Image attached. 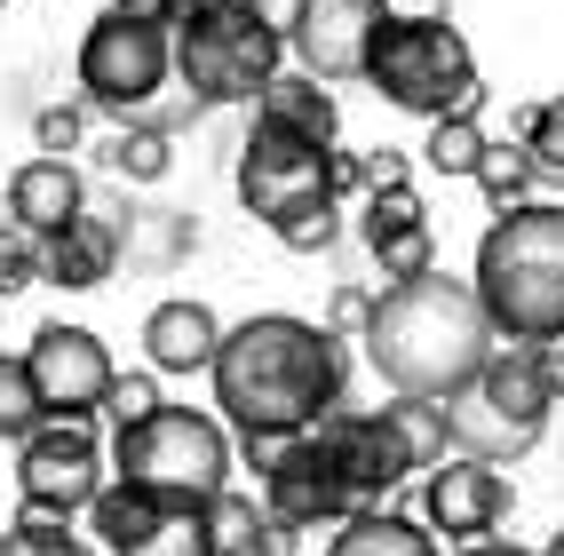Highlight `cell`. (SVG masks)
Masks as SVG:
<instances>
[{"instance_id": "484cf974", "label": "cell", "mask_w": 564, "mask_h": 556, "mask_svg": "<svg viewBox=\"0 0 564 556\" xmlns=\"http://www.w3.org/2000/svg\"><path fill=\"white\" fill-rule=\"evenodd\" d=\"M477 160H485L477 111H462V120H437L430 143H422V167H430V175H469V183H477Z\"/></svg>"}, {"instance_id": "60d3db41", "label": "cell", "mask_w": 564, "mask_h": 556, "mask_svg": "<svg viewBox=\"0 0 564 556\" xmlns=\"http://www.w3.org/2000/svg\"><path fill=\"white\" fill-rule=\"evenodd\" d=\"M326 183H334V199L366 192V160H358V152H334V175H326Z\"/></svg>"}, {"instance_id": "d6a6232c", "label": "cell", "mask_w": 564, "mask_h": 556, "mask_svg": "<svg viewBox=\"0 0 564 556\" xmlns=\"http://www.w3.org/2000/svg\"><path fill=\"white\" fill-rule=\"evenodd\" d=\"M104 414H111V429L152 422V414H160V374H120V382H111V397H104Z\"/></svg>"}, {"instance_id": "cb8c5ba5", "label": "cell", "mask_w": 564, "mask_h": 556, "mask_svg": "<svg viewBox=\"0 0 564 556\" xmlns=\"http://www.w3.org/2000/svg\"><path fill=\"white\" fill-rule=\"evenodd\" d=\"M533 183H541V167H533V152H524V143H485V160H477V192L494 199V215L533 207Z\"/></svg>"}, {"instance_id": "5bb4252c", "label": "cell", "mask_w": 564, "mask_h": 556, "mask_svg": "<svg viewBox=\"0 0 564 556\" xmlns=\"http://www.w3.org/2000/svg\"><path fill=\"white\" fill-rule=\"evenodd\" d=\"M382 24H390L382 0H311L286 48H294V64H303L318 88L366 80V56H373V41H382Z\"/></svg>"}, {"instance_id": "d4e9b609", "label": "cell", "mask_w": 564, "mask_h": 556, "mask_svg": "<svg viewBox=\"0 0 564 556\" xmlns=\"http://www.w3.org/2000/svg\"><path fill=\"white\" fill-rule=\"evenodd\" d=\"M0 556H96V548L48 509H17V525L0 533Z\"/></svg>"}, {"instance_id": "d590c367", "label": "cell", "mask_w": 564, "mask_h": 556, "mask_svg": "<svg viewBox=\"0 0 564 556\" xmlns=\"http://www.w3.org/2000/svg\"><path fill=\"white\" fill-rule=\"evenodd\" d=\"M390 24H454V0H382Z\"/></svg>"}, {"instance_id": "7bdbcfd3", "label": "cell", "mask_w": 564, "mask_h": 556, "mask_svg": "<svg viewBox=\"0 0 564 556\" xmlns=\"http://www.w3.org/2000/svg\"><path fill=\"white\" fill-rule=\"evenodd\" d=\"M462 556H533V548H517V541H477V548H462Z\"/></svg>"}, {"instance_id": "30bf717a", "label": "cell", "mask_w": 564, "mask_h": 556, "mask_svg": "<svg viewBox=\"0 0 564 556\" xmlns=\"http://www.w3.org/2000/svg\"><path fill=\"white\" fill-rule=\"evenodd\" d=\"M17 493L24 509H48L72 525V509H96L104 493V437L96 422H41L17 454Z\"/></svg>"}, {"instance_id": "b9f144b4", "label": "cell", "mask_w": 564, "mask_h": 556, "mask_svg": "<svg viewBox=\"0 0 564 556\" xmlns=\"http://www.w3.org/2000/svg\"><path fill=\"white\" fill-rule=\"evenodd\" d=\"M128 24H175V0H111Z\"/></svg>"}, {"instance_id": "7a4b0ae2", "label": "cell", "mask_w": 564, "mask_h": 556, "mask_svg": "<svg viewBox=\"0 0 564 556\" xmlns=\"http://www.w3.org/2000/svg\"><path fill=\"white\" fill-rule=\"evenodd\" d=\"M358 342H366V366L390 382V397H430V405L469 390L485 374V358L501 350L485 310H477V294L445 271L413 279V286H382L366 326H358Z\"/></svg>"}, {"instance_id": "ffe728a7", "label": "cell", "mask_w": 564, "mask_h": 556, "mask_svg": "<svg viewBox=\"0 0 564 556\" xmlns=\"http://www.w3.org/2000/svg\"><path fill=\"white\" fill-rule=\"evenodd\" d=\"M254 120L303 135V143H334L343 135V103H334V88H318L311 72H279V80L254 96Z\"/></svg>"}, {"instance_id": "83f0119b", "label": "cell", "mask_w": 564, "mask_h": 556, "mask_svg": "<svg viewBox=\"0 0 564 556\" xmlns=\"http://www.w3.org/2000/svg\"><path fill=\"white\" fill-rule=\"evenodd\" d=\"M254 533H262V509L223 486L207 501V556H254Z\"/></svg>"}, {"instance_id": "836d02e7", "label": "cell", "mask_w": 564, "mask_h": 556, "mask_svg": "<svg viewBox=\"0 0 564 556\" xmlns=\"http://www.w3.org/2000/svg\"><path fill=\"white\" fill-rule=\"evenodd\" d=\"M80 128H88V111H80V103H48L41 120H32V143H41V160H64L72 143H80Z\"/></svg>"}, {"instance_id": "5b68a950", "label": "cell", "mask_w": 564, "mask_h": 556, "mask_svg": "<svg viewBox=\"0 0 564 556\" xmlns=\"http://www.w3.org/2000/svg\"><path fill=\"white\" fill-rule=\"evenodd\" d=\"M167 48H175V80L192 88V103H254L279 80V56H286L279 32H262L254 0H215V9L175 17Z\"/></svg>"}, {"instance_id": "f546056e", "label": "cell", "mask_w": 564, "mask_h": 556, "mask_svg": "<svg viewBox=\"0 0 564 556\" xmlns=\"http://www.w3.org/2000/svg\"><path fill=\"white\" fill-rule=\"evenodd\" d=\"M48 422V405H41V390H32V374H24V358H0V437H32Z\"/></svg>"}, {"instance_id": "1f68e13d", "label": "cell", "mask_w": 564, "mask_h": 556, "mask_svg": "<svg viewBox=\"0 0 564 556\" xmlns=\"http://www.w3.org/2000/svg\"><path fill=\"white\" fill-rule=\"evenodd\" d=\"M24 286H41V239L17 231V222H0V303Z\"/></svg>"}, {"instance_id": "f6af8a7d", "label": "cell", "mask_w": 564, "mask_h": 556, "mask_svg": "<svg viewBox=\"0 0 564 556\" xmlns=\"http://www.w3.org/2000/svg\"><path fill=\"white\" fill-rule=\"evenodd\" d=\"M541 556H564V525H556V541H549V548H541Z\"/></svg>"}, {"instance_id": "9a60e30c", "label": "cell", "mask_w": 564, "mask_h": 556, "mask_svg": "<svg viewBox=\"0 0 564 556\" xmlns=\"http://www.w3.org/2000/svg\"><path fill=\"white\" fill-rule=\"evenodd\" d=\"M501 516H509V477H501L494 461L454 454V461H437V469L422 477V525H430V533L477 548V541H494Z\"/></svg>"}, {"instance_id": "e575fe53", "label": "cell", "mask_w": 564, "mask_h": 556, "mask_svg": "<svg viewBox=\"0 0 564 556\" xmlns=\"http://www.w3.org/2000/svg\"><path fill=\"white\" fill-rule=\"evenodd\" d=\"M373 310V294L366 286H334V303H326V334H358Z\"/></svg>"}, {"instance_id": "ab89813d", "label": "cell", "mask_w": 564, "mask_h": 556, "mask_svg": "<svg viewBox=\"0 0 564 556\" xmlns=\"http://www.w3.org/2000/svg\"><path fill=\"white\" fill-rule=\"evenodd\" d=\"M294 541H303V533H294V525H279V516L262 509V533H254V556H294Z\"/></svg>"}, {"instance_id": "f1b7e54d", "label": "cell", "mask_w": 564, "mask_h": 556, "mask_svg": "<svg viewBox=\"0 0 564 556\" xmlns=\"http://www.w3.org/2000/svg\"><path fill=\"white\" fill-rule=\"evenodd\" d=\"M167 160H175V152H167V135H160V128H120V135L104 143V167H111V175H128V183H160Z\"/></svg>"}, {"instance_id": "74e56055", "label": "cell", "mask_w": 564, "mask_h": 556, "mask_svg": "<svg viewBox=\"0 0 564 556\" xmlns=\"http://www.w3.org/2000/svg\"><path fill=\"white\" fill-rule=\"evenodd\" d=\"M303 9H311V0H254L262 32H279V41H294V24H303Z\"/></svg>"}, {"instance_id": "8fae6325", "label": "cell", "mask_w": 564, "mask_h": 556, "mask_svg": "<svg viewBox=\"0 0 564 556\" xmlns=\"http://www.w3.org/2000/svg\"><path fill=\"white\" fill-rule=\"evenodd\" d=\"M24 374H32V390H41L48 422H96L104 397H111V382H120V366H111V350L96 342L88 326L48 318L24 342Z\"/></svg>"}, {"instance_id": "ac0fdd59", "label": "cell", "mask_w": 564, "mask_h": 556, "mask_svg": "<svg viewBox=\"0 0 564 556\" xmlns=\"http://www.w3.org/2000/svg\"><path fill=\"white\" fill-rule=\"evenodd\" d=\"M215 350H223V318L192 294H175L143 318V358L152 374H215Z\"/></svg>"}, {"instance_id": "44dd1931", "label": "cell", "mask_w": 564, "mask_h": 556, "mask_svg": "<svg viewBox=\"0 0 564 556\" xmlns=\"http://www.w3.org/2000/svg\"><path fill=\"white\" fill-rule=\"evenodd\" d=\"M326 556H437V533L398 516V509H366V516H343V525H334Z\"/></svg>"}, {"instance_id": "4dcf8cb0", "label": "cell", "mask_w": 564, "mask_h": 556, "mask_svg": "<svg viewBox=\"0 0 564 556\" xmlns=\"http://www.w3.org/2000/svg\"><path fill=\"white\" fill-rule=\"evenodd\" d=\"M271 231H279V247H294V254H326L334 239H343V207H334V199H311V207L279 215Z\"/></svg>"}, {"instance_id": "ba28073f", "label": "cell", "mask_w": 564, "mask_h": 556, "mask_svg": "<svg viewBox=\"0 0 564 556\" xmlns=\"http://www.w3.org/2000/svg\"><path fill=\"white\" fill-rule=\"evenodd\" d=\"M80 96L96 111H120V120H143L160 103L167 72H175V48H167V24H128L120 9H104L88 32H80Z\"/></svg>"}, {"instance_id": "e0dca14e", "label": "cell", "mask_w": 564, "mask_h": 556, "mask_svg": "<svg viewBox=\"0 0 564 556\" xmlns=\"http://www.w3.org/2000/svg\"><path fill=\"white\" fill-rule=\"evenodd\" d=\"M80 215H88V183H80V167H72V160H24V167L9 175V222H17V231L56 239V231H72Z\"/></svg>"}, {"instance_id": "7c38bea8", "label": "cell", "mask_w": 564, "mask_h": 556, "mask_svg": "<svg viewBox=\"0 0 564 556\" xmlns=\"http://www.w3.org/2000/svg\"><path fill=\"white\" fill-rule=\"evenodd\" d=\"M88 525L111 556H207V509H183L135 486H104Z\"/></svg>"}, {"instance_id": "603a6c76", "label": "cell", "mask_w": 564, "mask_h": 556, "mask_svg": "<svg viewBox=\"0 0 564 556\" xmlns=\"http://www.w3.org/2000/svg\"><path fill=\"white\" fill-rule=\"evenodd\" d=\"M413 231H430L422 192H413V183H398V192H366V207H358V239H366V254H382V247H398V239H413Z\"/></svg>"}, {"instance_id": "52a82bcc", "label": "cell", "mask_w": 564, "mask_h": 556, "mask_svg": "<svg viewBox=\"0 0 564 556\" xmlns=\"http://www.w3.org/2000/svg\"><path fill=\"white\" fill-rule=\"evenodd\" d=\"M541 429H549V390L533 374V350H517V342H501L469 390L445 397V437L469 461H494V469L524 461L541 445Z\"/></svg>"}, {"instance_id": "7402d4cb", "label": "cell", "mask_w": 564, "mask_h": 556, "mask_svg": "<svg viewBox=\"0 0 564 556\" xmlns=\"http://www.w3.org/2000/svg\"><path fill=\"white\" fill-rule=\"evenodd\" d=\"M382 422L398 429V445H405V461L413 469H437V461H454V437H445V405H430V397H390L382 405Z\"/></svg>"}, {"instance_id": "3957f363", "label": "cell", "mask_w": 564, "mask_h": 556, "mask_svg": "<svg viewBox=\"0 0 564 556\" xmlns=\"http://www.w3.org/2000/svg\"><path fill=\"white\" fill-rule=\"evenodd\" d=\"M469 294L494 326V342H517V350L564 342V207L533 199L485 222Z\"/></svg>"}, {"instance_id": "6da1fadb", "label": "cell", "mask_w": 564, "mask_h": 556, "mask_svg": "<svg viewBox=\"0 0 564 556\" xmlns=\"http://www.w3.org/2000/svg\"><path fill=\"white\" fill-rule=\"evenodd\" d=\"M215 405L231 437H311L326 414H343V334H326L294 310H254L223 326L215 350Z\"/></svg>"}, {"instance_id": "ee69618b", "label": "cell", "mask_w": 564, "mask_h": 556, "mask_svg": "<svg viewBox=\"0 0 564 556\" xmlns=\"http://www.w3.org/2000/svg\"><path fill=\"white\" fill-rule=\"evenodd\" d=\"M192 9H215V0H175V17H192Z\"/></svg>"}, {"instance_id": "8992f818", "label": "cell", "mask_w": 564, "mask_h": 556, "mask_svg": "<svg viewBox=\"0 0 564 556\" xmlns=\"http://www.w3.org/2000/svg\"><path fill=\"white\" fill-rule=\"evenodd\" d=\"M366 80L382 103L413 111V120H462V111L485 103V80H477V56L454 24H382V41L366 56Z\"/></svg>"}, {"instance_id": "f35d334b", "label": "cell", "mask_w": 564, "mask_h": 556, "mask_svg": "<svg viewBox=\"0 0 564 556\" xmlns=\"http://www.w3.org/2000/svg\"><path fill=\"white\" fill-rule=\"evenodd\" d=\"M533 374H541V390H549V405L564 397V342H541L533 350Z\"/></svg>"}, {"instance_id": "9c48e42d", "label": "cell", "mask_w": 564, "mask_h": 556, "mask_svg": "<svg viewBox=\"0 0 564 556\" xmlns=\"http://www.w3.org/2000/svg\"><path fill=\"white\" fill-rule=\"evenodd\" d=\"M334 143H303V135H286V128H247V143H239V199H247V215H262V222H279V215H294V207H311V199H334ZM343 207V199H334Z\"/></svg>"}, {"instance_id": "4fadbf2b", "label": "cell", "mask_w": 564, "mask_h": 556, "mask_svg": "<svg viewBox=\"0 0 564 556\" xmlns=\"http://www.w3.org/2000/svg\"><path fill=\"white\" fill-rule=\"evenodd\" d=\"M318 445H326V461H334V477H343V493H350V516H366V509H382L405 477H413V461H405V445H398V429L382 422V414H326L318 429H311Z\"/></svg>"}, {"instance_id": "4316f807", "label": "cell", "mask_w": 564, "mask_h": 556, "mask_svg": "<svg viewBox=\"0 0 564 556\" xmlns=\"http://www.w3.org/2000/svg\"><path fill=\"white\" fill-rule=\"evenodd\" d=\"M517 143L533 152L541 183H564V96H549V103H524V111H517Z\"/></svg>"}, {"instance_id": "2e32d148", "label": "cell", "mask_w": 564, "mask_h": 556, "mask_svg": "<svg viewBox=\"0 0 564 556\" xmlns=\"http://www.w3.org/2000/svg\"><path fill=\"white\" fill-rule=\"evenodd\" d=\"M262 509H271L279 525H294V533L343 525V516H350V493H343V477H334V461H326L318 437H294L286 454H279V469L262 477Z\"/></svg>"}, {"instance_id": "d6986e66", "label": "cell", "mask_w": 564, "mask_h": 556, "mask_svg": "<svg viewBox=\"0 0 564 556\" xmlns=\"http://www.w3.org/2000/svg\"><path fill=\"white\" fill-rule=\"evenodd\" d=\"M120 271V222L104 215H80L72 231L41 239V286H64V294H88Z\"/></svg>"}, {"instance_id": "277c9868", "label": "cell", "mask_w": 564, "mask_h": 556, "mask_svg": "<svg viewBox=\"0 0 564 556\" xmlns=\"http://www.w3.org/2000/svg\"><path fill=\"white\" fill-rule=\"evenodd\" d=\"M104 461H111V486L160 493V501H183V509H207L239 469L231 461V429L215 414H192V405H160L152 422L111 429Z\"/></svg>"}, {"instance_id": "8d00e7d4", "label": "cell", "mask_w": 564, "mask_h": 556, "mask_svg": "<svg viewBox=\"0 0 564 556\" xmlns=\"http://www.w3.org/2000/svg\"><path fill=\"white\" fill-rule=\"evenodd\" d=\"M398 183H413L405 152H366V192H398Z\"/></svg>"}]
</instances>
